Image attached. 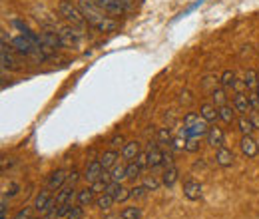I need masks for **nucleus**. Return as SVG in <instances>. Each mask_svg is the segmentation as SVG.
<instances>
[{"instance_id":"1","label":"nucleus","mask_w":259,"mask_h":219,"mask_svg":"<svg viewBox=\"0 0 259 219\" xmlns=\"http://www.w3.org/2000/svg\"><path fill=\"white\" fill-rule=\"evenodd\" d=\"M76 4H78V8H80V10H82V14H84L86 24H88V26H92L94 30H98V32L116 30L118 22H116V20H112L110 16H106L108 12H104L100 6H96V2H94V0H78Z\"/></svg>"},{"instance_id":"2","label":"nucleus","mask_w":259,"mask_h":219,"mask_svg":"<svg viewBox=\"0 0 259 219\" xmlns=\"http://www.w3.org/2000/svg\"><path fill=\"white\" fill-rule=\"evenodd\" d=\"M58 14L64 18L68 24H72L76 28H84L86 26V18H84L82 10L78 8V4H72V0H60Z\"/></svg>"},{"instance_id":"3","label":"nucleus","mask_w":259,"mask_h":219,"mask_svg":"<svg viewBox=\"0 0 259 219\" xmlns=\"http://www.w3.org/2000/svg\"><path fill=\"white\" fill-rule=\"evenodd\" d=\"M54 205H56V197L52 195V189H40V193L34 199V209L40 211V213H48V211L54 209Z\"/></svg>"},{"instance_id":"4","label":"nucleus","mask_w":259,"mask_h":219,"mask_svg":"<svg viewBox=\"0 0 259 219\" xmlns=\"http://www.w3.org/2000/svg\"><path fill=\"white\" fill-rule=\"evenodd\" d=\"M60 40H62V46L66 48H76L78 44H80V40H82V28H76V26H64V28H60Z\"/></svg>"},{"instance_id":"5","label":"nucleus","mask_w":259,"mask_h":219,"mask_svg":"<svg viewBox=\"0 0 259 219\" xmlns=\"http://www.w3.org/2000/svg\"><path fill=\"white\" fill-rule=\"evenodd\" d=\"M94 2H96V6H100L104 12H108L112 16H120L130 8V4L124 0H94Z\"/></svg>"},{"instance_id":"6","label":"nucleus","mask_w":259,"mask_h":219,"mask_svg":"<svg viewBox=\"0 0 259 219\" xmlns=\"http://www.w3.org/2000/svg\"><path fill=\"white\" fill-rule=\"evenodd\" d=\"M38 38H40V46H42V48L56 50V48H60V46H62L60 34H56V32H52V30H44Z\"/></svg>"},{"instance_id":"7","label":"nucleus","mask_w":259,"mask_h":219,"mask_svg":"<svg viewBox=\"0 0 259 219\" xmlns=\"http://www.w3.org/2000/svg\"><path fill=\"white\" fill-rule=\"evenodd\" d=\"M239 148H241V154L245 157H257L259 154V146L257 142L253 140V136H241Z\"/></svg>"},{"instance_id":"8","label":"nucleus","mask_w":259,"mask_h":219,"mask_svg":"<svg viewBox=\"0 0 259 219\" xmlns=\"http://www.w3.org/2000/svg\"><path fill=\"white\" fill-rule=\"evenodd\" d=\"M163 165V152L158 148V144H150L148 146V167L158 169Z\"/></svg>"},{"instance_id":"9","label":"nucleus","mask_w":259,"mask_h":219,"mask_svg":"<svg viewBox=\"0 0 259 219\" xmlns=\"http://www.w3.org/2000/svg\"><path fill=\"white\" fill-rule=\"evenodd\" d=\"M102 171H104V167H102L100 159H94V161H90V163L86 165V169H84L82 178H84L88 184H94V182H98V180H100Z\"/></svg>"},{"instance_id":"10","label":"nucleus","mask_w":259,"mask_h":219,"mask_svg":"<svg viewBox=\"0 0 259 219\" xmlns=\"http://www.w3.org/2000/svg\"><path fill=\"white\" fill-rule=\"evenodd\" d=\"M233 108H235V112H237V114L247 116V114L251 112L249 96L245 94V92H235V96H233Z\"/></svg>"},{"instance_id":"11","label":"nucleus","mask_w":259,"mask_h":219,"mask_svg":"<svg viewBox=\"0 0 259 219\" xmlns=\"http://www.w3.org/2000/svg\"><path fill=\"white\" fill-rule=\"evenodd\" d=\"M205 140H207V146H209V148H218V150H220V148H224V140H226L224 129H222V127H218V125L209 127V132H207Z\"/></svg>"},{"instance_id":"12","label":"nucleus","mask_w":259,"mask_h":219,"mask_svg":"<svg viewBox=\"0 0 259 219\" xmlns=\"http://www.w3.org/2000/svg\"><path fill=\"white\" fill-rule=\"evenodd\" d=\"M10 44H12V48L16 50V52H20V54H30L34 50V42L30 38H24V36H16V38H12L10 40Z\"/></svg>"},{"instance_id":"13","label":"nucleus","mask_w":259,"mask_h":219,"mask_svg":"<svg viewBox=\"0 0 259 219\" xmlns=\"http://www.w3.org/2000/svg\"><path fill=\"white\" fill-rule=\"evenodd\" d=\"M184 195L190 199V201H197L201 197V184L195 182V180H190L184 184Z\"/></svg>"},{"instance_id":"14","label":"nucleus","mask_w":259,"mask_h":219,"mask_svg":"<svg viewBox=\"0 0 259 219\" xmlns=\"http://www.w3.org/2000/svg\"><path fill=\"white\" fill-rule=\"evenodd\" d=\"M66 180H68V173H66L64 169H56V171H52V173H50V178H48V188L50 189L64 188Z\"/></svg>"},{"instance_id":"15","label":"nucleus","mask_w":259,"mask_h":219,"mask_svg":"<svg viewBox=\"0 0 259 219\" xmlns=\"http://www.w3.org/2000/svg\"><path fill=\"white\" fill-rule=\"evenodd\" d=\"M215 161H218V165H222V167H231V165H233V161H235V156H233V152H231V150H227V148H220V150H218V154H215Z\"/></svg>"},{"instance_id":"16","label":"nucleus","mask_w":259,"mask_h":219,"mask_svg":"<svg viewBox=\"0 0 259 219\" xmlns=\"http://www.w3.org/2000/svg\"><path fill=\"white\" fill-rule=\"evenodd\" d=\"M199 116L205 120V122H215L220 118V112H218V106H213L211 102H205L199 110Z\"/></svg>"},{"instance_id":"17","label":"nucleus","mask_w":259,"mask_h":219,"mask_svg":"<svg viewBox=\"0 0 259 219\" xmlns=\"http://www.w3.org/2000/svg\"><path fill=\"white\" fill-rule=\"evenodd\" d=\"M74 186H68L66 184L64 188L58 189V193H56V207H60V205H64V203H68V201H72L74 199Z\"/></svg>"},{"instance_id":"18","label":"nucleus","mask_w":259,"mask_h":219,"mask_svg":"<svg viewBox=\"0 0 259 219\" xmlns=\"http://www.w3.org/2000/svg\"><path fill=\"white\" fill-rule=\"evenodd\" d=\"M178 176H180V169L176 167V165H169V167H165L162 173V184L165 188H171L176 182H178Z\"/></svg>"},{"instance_id":"19","label":"nucleus","mask_w":259,"mask_h":219,"mask_svg":"<svg viewBox=\"0 0 259 219\" xmlns=\"http://www.w3.org/2000/svg\"><path fill=\"white\" fill-rule=\"evenodd\" d=\"M140 152H142V150H140V144H138L136 140H134V142H126V146L122 148V157L128 159V161H134Z\"/></svg>"},{"instance_id":"20","label":"nucleus","mask_w":259,"mask_h":219,"mask_svg":"<svg viewBox=\"0 0 259 219\" xmlns=\"http://www.w3.org/2000/svg\"><path fill=\"white\" fill-rule=\"evenodd\" d=\"M118 157L120 156H118V152H116V150H108V152H104L98 159H100V163H102V167H104V169H112V167L116 165Z\"/></svg>"},{"instance_id":"21","label":"nucleus","mask_w":259,"mask_h":219,"mask_svg":"<svg viewBox=\"0 0 259 219\" xmlns=\"http://www.w3.org/2000/svg\"><path fill=\"white\" fill-rule=\"evenodd\" d=\"M0 60H2V70H16V62H14V58L10 56V48H8V44H2Z\"/></svg>"},{"instance_id":"22","label":"nucleus","mask_w":259,"mask_h":219,"mask_svg":"<svg viewBox=\"0 0 259 219\" xmlns=\"http://www.w3.org/2000/svg\"><path fill=\"white\" fill-rule=\"evenodd\" d=\"M243 82H245V88H247L249 92H255L259 84V74L255 70H247L245 76H243Z\"/></svg>"},{"instance_id":"23","label":"nucleus","mask_w":259,"mask_h":219,"mask_svg":"<svg viewBox=\"0 0 259 219\" xmlns=\"http://www.w3.org/2000/svg\"><path fill=\"white\" fill-rule=\"evenodd\" d=\"M94 189L92 188H86V189H80L78 191V203L80 205H90V203H96V199H94Z\"/></svg>"},{"instance_id":"24","label":"nucleus","mask_w":259,"mask_h":219,"mask_svg":"<svg viewBox=\"0 0 259 219\" xmlns=\"http://www.w3.org/2000/svg\"><path fill=\"white\" fill-rule=\"evenodd\" d=\"M114 195H110V193H100V197H96V207L98 209H102V211H106V209H110L112 205H114Z\"/></svg>"},{"instance_id":"25","label":"nucleus","mask_w":259,"mask_h":219,"mask_svg":"<svg viewBox=\"0 0 259 219\" xmlns=\"http://www.w3.org/2000/svg\"><path fill=\"white\" fill-rule=\"evenodd\" d=\"M218 112H220V120H224L226 124H231V122H235V108L233 106H222V108H218Z\"/></svg>"},{"instance_id":"26","label":"nucleus","mask_w":259,"mask_h":219,"mask_svg":"<svg viewBox=\"0 0 259 219\" xmlns=\"http://www.w3.org/2000/svg\"><path fill=\"white\" fill-rule=\"evenodd\" d=\"M211 104H213V106H218V108L226 106L227 104L226 88H215V90H211Z\"/></svg>"},{"instance_id":"27","label":"nucleus","mask_w":259,"mask_h":219,"mask_svg":"<svg viewBox=\"0 0 259 219\" xmlns=\"http://www.w3.org/2000/svg\"><path fill=\"white\" fill-rule=\"evenodd\" d=\"M110 173H112V182H118V184H122L124 180H128V176H126V165H120V163H116V165L110 169Z\"/></svg>"},{"instance_id":"28","label":"nucleus","mask_w":259,"mask_h":219,"mask_svg":"<svg viewBox=\"0 0 259 219\" xmlns=\"http://www.w3.org/2000/svg\"><path fill=\"white\" fill-rule=\"evenodd\" d=\"M237 125H239V132H241L243 136H251V132L255 129V125L251 124L249 116H241V118L237 120Z\"/></svg>"},{"instance_id":"29","label":"nucleus","mask_w":259,"mask_h":219,"mask_svg":"<svg viewBox=\"0 0 259 219\" xmlns=\"http://www.w3.org/2000/svg\"><path fill=\"white\" fill-rule=\"evenodd\" d=\"M220 82H222V86H224L226 90H229V88H235V82H237V78H235V72H231V70H226V72L222 74Z\"/></svg>"},{"instance_id":"30","label":"nucleus","mask_w":259,"mask_h":219,"mask_svg":"<svg viewBox=\"0 0 259 219\" xmlns=\"http://www.w3.org/2000/svg\"><path fill=\"white\" fill-rule=\"evenodd\" d=\"M140 173H142V167H140L136 161H130L128 165H126V176H128V180L140 178Z\"/></svg>"},{"instance_id":"31","label":"nucleus","mask_w":259,"mask_h":219,"mask_svg":"<svg viewBox=\"0 0 259 219\" xmlns=\"http://www.w3.org/2000/svg\"><path fill=\"white\" fill-rule=\"evenodd\" d=\"M122 219H140L142 217V209L140 207H126L124 211H122Z\"/></svg>"},{"instance_id":"32","label":"nucleus","mask_w":259,"mask_h":219,"mask_svg":"<svg viewBox=\"0 0 259 219\" xmlns=\"http://www.w3.org/2000/svg\"><path fill=\"white\" fill-rule=\"evenodd\" d=\"M124 146H126V140H124L122 134H116V136L110 138V148L112 150H118V148H124Z\"/></svg>"},{"instance_id":"33","label":"nucleus","mask_w":259,"mask_h":219,"mask_svg":"<svg viewBox=\"0 0 259 219\" xmlns=\"http://www.w3.org/2000/svg\"><path fill=\"white\" fill-rule=\"evenodd\" d=\"M199 120H201V116H197L195 112H190V114H186V118H184V125H186V127H192V125H195Z\"/></svg>"},{"instance_id":"34","label":"nucleus","mask_w":259,"mask_h":219,"mask_svg":"<svg viewBox=\"0 0 259 219\" xmlns=\"http://www.w3.org/2000/svg\"><path fill=\"white\" fill-rule=\"evenodd\" d=\"M84 217V209H82V205H74L72 209H70V213L66 215V219H82Z\"/></svg>"},{"instance_id":"35","label":"nucleus","mask_w":259,"mask_h":219,"mask_svg":"<svg viewBox=\"0 0 259 219\" xmlns=\"http://www.w3.org/2000/svg\"><path fill=\"white\" fill-rule=\"evenodd\" d=\"M144 186H146L148 189H152V191H156V189L162 186V180H158V178H154V176H152V178H146Z\"/></svg>"},{"instance_id":"36","label":"nucleus","mask_w":259,"mask_h":219,"mask_svg":"<svg viewBox=\"0 0 259 219\" xmlns=\"http://www.w3.org/2000/svg\"><path fill=\"white\" fill-rule=\"evenodd\" d=\"M80 178H82V173H80L78 169H72V171L68 173V180H66V184H68V186H76Z\"/></svg>"},{"instance_id":"37","label":"nucleus","mask_w":259,"mask_h":219,"mask_svg":"<svg viewBox=\"0 0 259 219\" xmlns=\"http://www.w3.org/2000/svg\"><path fill=\"white\" fill-rule=\"evenodd\" d=\"M146 191H150V189L146 188L144 184H142V186H134V188H132V197L140 199V197H144V195H146Z\"/></svg>"},{"instance_id":"38","label":"nucleus","mask_w":259,"mask_h":219,"mask_svg":"<svg viewBox=\"0 0 259 219\" xmlns=\"http://www.w3.org/2000/svg\"><path fill=\"white\" fill-rule=\"evenodd\" d=\"M132 197V189H128V188H120V191L116 193V201H126V199H130Z\"/></svg>"},{"instance_id":"39","label":"nucleus","mask_w":259,"mask_h":219,"mask_svg":"<svg viewBox=\"0 0 259 219\" xmlns=\"http://www.w3.org/2000/svg\"><path fill=\"white\" fill-rule=\"evenodd\" d=\"M14 219H32V207H22V209H18V213L14 215Z\"/></svg>"},{"instance_id":"40","label":"nucleus","mask_w":259,"mask_h":219,"mask_svg":"<svg viewBox=\"0 0 259 219\" xmlns=\"http://www.w3.org/2000/svg\"><path fill=\"white\" fill-rule=\"evenodd\" d=\"M120 188H122V184H118V182H110V184L106 186V193L114 195V199H116V193L120 191Z\"/></svg>"},{"instance_id":"41","label":"nucleus","mask_w":259,"mask_h":219,"mask_svg":"<svg viewBox=\"0 0 259 219\" xmlns=\"http://www.w3.org/2000/svg\"><path fill=\"white\" fill-rule=\"evenodd\" d=\"M134 161H136V163H138L142 169H144V167H148V152H140V154H138V157H136Z\"/></svg>"},{"instance_id":"42","label":"nucleus","mask_w":259,"mask_h":219,"mask_svg":"<svg viewBox=\"0 0 259 219\" xmlns=\"http://www.w3.org/2000/svg\"><path fill=\"white\" fill-rule=\"evenodd\" d=\"M158 140H160V142H165V144H169V142H171V134H169V129L162 127V129L158 132Z\"/></svg>"},{"instance_id":"43","label":"nucleus","mask_w":259,"mask_h":219,"mask_svg":"<svg viewBox=\"0 0 259 219\" xmlns=\"http://www.w3.org/2000/svg\"><path fill=\"white\" fill-rule=\"evenodd\" d=\"M72 207H74L72 201H68V203H64V205H60V207H58V217H66V215L70 213Z\"/></svg>"},{"instance_id":"44","label":"nucleus","mask_w":259,"mask_h":219,"mask_svg":"<svg viewBox=\"0 0 259 219\" xmlns=\"http://www.w3.org/2000/svg\"><path fill=\"white\" fill-rule=\"evenodd\" d=\"M249 106H251V110H259V96L257 92H249Z\"/></svg>"},{"instance_id":"45","label":"nucleus","mask_w":259,"mask_h":219,"mask_svg":"<svg viewBox=\"0 0 259 219\" xmlns=\"http://www.w3.org/2000/svg\"><path fill=\"white\" fill-rule=\"evenodd\" d=\"M180 102H182V104H192V102H194L192 92H190V90H184V92L180 94Z\"/></svg>"},{"instance_id":"46","label":"nucleus","mask_w":259,"mask_h":219,"mask_svg":"<svg viewBox=\"0 0 259 219\" xmlns=\"http://www.w3.org/2000/svg\"><path fill=\"white\" fill-rule=\"evenodd\" d=\"M186 150H188V152H197V150H199V146H197V140H195V138H190V140L186 142Z\"/></svg>"},{"instance_id":"47","label":"nucleus","mask_w":259,"mask_h":219,"mask_svg":"<svg viewBox=\"0 0 259 219\" xmlns=\"http://www.w3.org/2000/svg\"><path fill=\"white\" fill-rule=\"evenodd\" d=\"M247 116H249L251 124L255 125V129H259V110H251V112H249Z\"/></svg>"},{"instance_id":"48","label":"nucleus","mask_w":259,"mask_h":219,"mask_svg":"<svg viewBox=\"0 0 259 219\" xmlns=\"http://www.w3.org/2000/svg\"><path fill=\"white\" fill-rule=\"evenodd\" d=\"M18 184H10V188H8V191H6V193H4V195H6V197H14V195H16V193H18Z\"/></svg>"},{"instance_id":"49","label":"nucleus","mask_w":259,"mask_h":219,"mask_svg":"<svg viewBox=\"0 0 259 219\" xmlns=\"http://www.w3.org/2000/svg\"><path fill=\"white\" fill-rule=\"evenodd\" d=\"M255 92H257V96H259V84H257V90H255Z\"/></svg>"},{"instance_id":"50","label":"nucleus","mask_w":259,"mask_h":219,"mask_svg":"<svg viewBox=\"0 0 259 219\" xmlns=\"http://www.w3.org/2000/svg\"><path fill=\"white\" fill-rule=\"evenodd\" d=\"M124 2H128V4H130V0H124Z\"/></svg>"},{"instance_id":"51","label":"nucleus","mask_w":259,"mask_h":219,"mask_svg":"<svg viewBox=\"0 0 259 219\" xmlns=\"http://www.w3.org/2000/svg\"><path fill=\"white\" fill-rule=\"evenodd\" d=\"M32 219H38V217H32Z\"/></svg>"}]
</instances>
